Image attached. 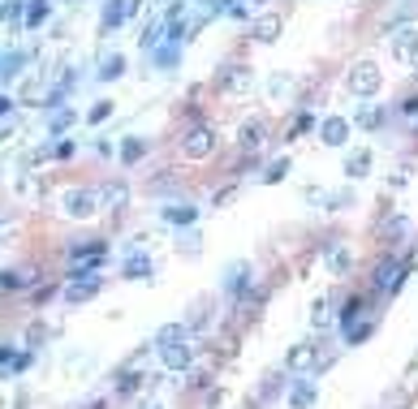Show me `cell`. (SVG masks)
Instances as JSON below:
<instances>
[{
    "label": "cell",
    "instance_id": "7dc6e473",
    "mask_svg": "<svg viewBox=\"0 0 418 409\" xmlns=\"http://www.w3.org/2000/svg\"><path fill=\"white\" fill-rule=\"evenodd\" d=\"M281 91H289V78H285V74L272 78V95H281Z\"/></svg>",
    "mask_w": 418,
    "mask_h": 409
},
{
    "label": "cell",
    "instance_id": "4dcf8cb0",
    "mask_svg": "<svg viewBox=\"0 0 418 409\" xmlns=\"http://www.w3.org/2000/svg\"><path fill=\"white\" fill-rule=\"evenodd\" d=\"M22 65H26V52H5V57H0V78H5V82L22 78Z\"/></svg>",
    "mask_w": 418,
    "mask_h": 409
},
{
    "label": "cell",
    "instance_id": "9c48e42d",
    "mask_svg": "<svg viewBox=\"0 0 418 409\" xmlns=\"http://www.w3.org/2000/svg\"><path fill=\"white\" fill-rule=\"evenodd\" d=\"M281 30H285V18H281L276 9H264V13L250 22V39H254V43H276Z\"/></svg>",
    "mask_w": 418,
    "mask_h": 409
},
{
    "label": "cell",
    "instance_id": "ac0fdd59",
    "mask_svg": "<svg viewBox=\"0 0 418 409\" xmlns=\"http://www.w3.org/2000/svg\"><path fill=\"white\" fill-rule=\"evenodd\" d=\"M349 129H354V125H349L345 117H324V121H320L324 146H345V142H349Z\"/></svg>",
    "mask_w": 418,
    "mask_h": 409
},
{
    "label": "cell",
    "instance_id": "c3c4849f",
    "mask_svg": "<svg viewBox=\"0 0 418 409\" xmlns=\"http://www.w3.org/2000/svg\"><path fill=\"white\" fill-rule=\"evenodd\" d=\"M310 125H315V121H310V117H298V121H293V134H306Z\"/></svg>",
    "mask_w": 418,
    "mask_h": 409
},
{
    "label": "cell",
    "instance_id": "d590c367",
    "mask_svg": "<svg viewBox=\"0 0 418 409\" xmlns=\"http://www.w3.org/2000/svg\"><path fill=\"white\" fill-rule=\"evenodd\" d=\"M69 125H74V113H69V108H61L57 117H52V121H47V129H52V134H57V138H61V134H65Z\"/></svg>",
    "mask_w": 418,
    "mask_h": 409
},
{
    "label": "cell",
    "instance_id": "9a60e30c",
    "mask_svg": "<svg viewBox=\"0 0 418 409\" xmlns=\"http://www.w3.org/2000/svg\"><path fill=\"white\" fill-rule=\"evenodd\" d=\"M160 362H164L169 371H190V367H194V345H190V340L164 345V349H160Z\"/></svg>",
    "mask_w": 418,
    "mask_h": 409
},
{
    "label": "cell",
    "instance_id": "cb8c5ba5",
    "mask_svg": "<svg viewBox=\"0 0 418 409\" xmlns=\"http://www.w3.org/2000/svg\"><path fill=\"white\" fill-rule=\"evenodd\" d=\"M315 401H320V388H315V384H298V388L285 396V405H289V409H310Z\"/></svg>",
    "mask_w": 418,
    "mask_h": 409
},
{
    "label": "cell",
    "instance_id": "7a4b0ae2",
    "mask_svg": "<svg viewBox=\"0 0 418 409\" xmlns=\"http://www.w3.org/2000/svg\"><path fill=\"white\" fill-rule=\"evenodd\" d=\"M216 146H220V138H216L212 125H190V129L181 134V160L203 164V160H212V156H216Z\"/></svg>",
    "mask_w": 418,
    "mask_h": 409
},
{
    "label": "cell",
    "instance_id": "7bdbcfd3",
    "mask_svg": "<svg viewBox=\"0 0 418 409\" xmlns=\"http://www.w3.org/2000/svg\"><path fill=\"white\" fill-rule=\"evenodd\" d=\"M237 198V185H225L220 194H216V207H225V202H233Z\"/></svg>",
    "mask_w": 418,
    "mask_h": 409
},
{
    "label": "cell",
    "instance_id": "ab89813d",
    "mask_svg": "<svg viewBox=\"0 0 418 409\" xmlns=\"http://www.w3.org/2000/svg\"><path fill=\"white\" fill-rule=\"evenodd\" d=\"M324 198L332 202L328 212H345V207H349V190H341V194H324Z\"/></svg>",
    "mask_w": 418,
    "mask_h": 409
},
{
    "label": "cell",
    "instance_id": "52a82bcc",
    "mask_svg": "<svg viewBox=\"0 0 418 409\" xmlns=\"http://www.w3.org/2000/svg\"><path fill=\"white\" fill-rule=\"evenodd\" d=\"M405 272H409V267L388 254V259H380V263H375V272H371V289H375V293H397V289H401V280H405Z\"/></svg>",
    "mask_w": 418,
    "mask_h": 409
},
{
    "label": "cell",
    "instance_id": "d6986e66",
    "mask_svg": "<svg viewBox=\"0 0 418 409\" xmlns=\"http://www.w3.org/2000/svg\"><path fill=\"white\" fill-rule=\"evenodd\" d=\"M18 198L22 202H43L47 198V177L43 173H22L18 177Z\"/></svg>",
    "mask_w": 418,
    "mask_h": 409
},
{
    "label": "cell",
    "instance_id": "ffe728a7",
    "mask_svg": "<svg viewBox=\"0 0 418 409\" xmlns=\"http://www.w3.org/2000/svg\"><path fill=\"white\" fill-rule=\"evenodd\" d=\"M142 384H151V379H147L138 367H121V371H117V384H113V396H134Z\"/></svg>",
    "mask_w": 418,
    "mask_h": 409
},
{
    "label": "cell",
    "instance_id": "e0dca14e",
    "mask_svg": "<svg viewBox=\"0 0 418 409\" xmlns=\"http://www.w3.org/2000/svg\"><path fill=\"white\" fill-rule=\"evenodd\" d=\"M371 164H375L371 146H358V151H349V156H345V177H349V181H362V177H371Z\"/></svg>",
    "mask_w": 418,
    "mask_h": 409
},
{
    "label": "cell",
    "instance_id": "2e32d148",
    "mask_svg": "<svg viewBox=\"0 0 418 409\" xmlns=\"http://www.w3.org/2000/svg\"><path fill=\"white\" fill-rule=\"evenodd\" d=\"M99 198H103V207H108L113 216H121V212L130 207V181H121V177H117V181H108V185L99 190Z\"/></svg>",
    "mask_w": 418,
    "mask_h": 409
},
{
    "label": "cell",
    "instance_id": "5b68a950",
    "mask_svg": "<svg viewBox=\"0 0 418 409\" xmlns=\"http://www.w3.org/2000/svg\"><path fill=\"white\" fill-rule=\"evenodd\" d=\"M99 190H91V185H78V190H65V198H61V212L69 216V220H91L95 212H99Z\"/></svg>",
    "mask_w": 418,
    "mask_h": 409
},
{
    "label": "cell",
    "instance_id": "74e56055",
    "mask_svg": "<svg viewBox=\"0 0 418 409\" xmlns=\"http://www.w3.org/2000/svg\"><path fill=\"white\" fill-rule=\"evenodd\" d=\"M371 332H375V323H371V319H367V323H358V328H354V332H349V336H345V340H349V345H362V340H367V336H371Z\"/></svg>",
    "mask_w": 418,
    "mask_h": 409
},
{
    "label": "cell",
    "instance_id": "f5cc1de1",
    "mask_svg": "<svg viewBox=\"0 0 418 409\" xmlns=\"http://www.w3.org/2000/svg\"><path fill=\"white\" fill-rule=\"evenodd\" d=\"M409 74H414V82H418V61H414V65H409Z\"/></svg>",
    "mask_w": 418,
    "mask_h": 409
},
{
    "label": "cell",
    "instance_id": "f35d334b",
    "mask_svg": "<svg viewBox=\"0 0 418 409\" xmlns=\"http://www.w3.org/2000/svg\"><path fill=\"white\" fill-rule=\"evenodd\" d=\"M69 156H74V138H61L52 146V160H69Z\"/></svg>",
    "mask_w": 418,
    "mask_h": 409
},
{
    "label": "cell",
    "instance_id": "60d3db41",
    "mask_svg": "<svg viewBox=\"0 0 418 409\" xmlns=\"http://www.w3.org/2000/svg\"><path fill=\"white\" fill-rule=\"evenodd\" d=\"M155 61H160V69H169V65L177 61V43H169V47H164V52H155Z\"/></svg>",
    "mask_w": 418,
    "mask_h": 409
},
{
    "label": "cell",
    "instance_id": "f907efd6",
    "mask_svg": "<svg viewBox=\"0 0 418 409\" xmlns=\"http://www.w3.org/2000/svg\"><path fill=\"white\" fill-rule=\"evenodd\" d=\"M9 134H13V129H9V125H0V142H9Z\"/></svg>",
    "mask_w": 418,
    "mask_h": 409
},
{
    "label": "cell",
    "instance_id": "484cf974",
    "mask_svg": "<svg viewBox=\"0 0 418 409\" xmlns=\"http://www.w3.org/2000/svg\"><path fill=\"white\" fill-rule=\"evenodd\" d=\"M121 276H125V280H147V276H151V259H147L142 250H134L130 259H125V267H121Z\"/></svg>",
    "mask_w": 418,
    "mask_h": 409
},
{
    "label": "cell",
    "instance_id": "603a6c76",
    "mask_svg": "<svg viewBox=\"0 0 418 409\" xmlns=\"http://www.w3.org/2000/svg\"><path fill=\"white\" fill-rule=\"evenodd\" d=\"M103 250H108V246H103L99 237H91V241H78V246H69L65 254H69L74 263H82V259H91V263H95V259H103Z\"/></svg>",
    "mask_w": 418,
    "mask_h": 409
},
{
    "label": "cell",
    "instance_id": "8fae6325",
    "mask_svg": "<svg viewBox=\"0 0 418 409\" xmlns=\"http://www.w3.org/2000/svg\"><path fill=\"white\" fill-rule=\"evenodd\" d=\"M392 61H401V65H414L418 61V26H401L397 35H392Z\"/></svg>",
    "mask_w": 418,
    "mask_h": 409
},
{
    "label": "cell",
    "instance_id": "6da1fadb",
    "mask_svg": "<svg viewBox=\"0 0 418 409\" xmlns=\"http://www.w3.org/2000/svg\"><path fill=\"white\" fill-rule=\"evenodd\" d=\"M345 86H349L354 99H375L380 86H384V69L375 61H354L349 74H345Z\"/></svg>",
    "mask_w": 418,
    "mask_h": 409
},
{
    "label": "cell",
    "instance_id": "7c38bea8",
    "mask_svg": "<svg viewBox=\"0 0 418 409\" xmlns=\"http://www.w3.org/2000/svg\"><path fill=\"white\" fill-rule=\"evenodd\" d=\"M138 5H142V0H108V5H103V18H99V30L113 35L130 13H138Z\"/></svg>",
    "mask_w": 418,
    "mask_h": 409
},
{
    "label": "cell",
    "instance_id": "f1b7e54d",
    "mask_svg": "<svg viewBox=\"0 0 418 409\" xmlns=\"http://www.w3.org/2000/svg\"><path fill=\"white\" fill-rule=\"evenodd\" d=\"M362 311H367V301H362V297H349V301H345V311H341V332H345V336L358 328Z\"/></svg>",
    "mask_w": 418,
    "mask_h": 409
},
{
    "label": "cell",
    "instance_id": "ee69618b",
    "mask_svg": "<svg viewBox=\"0 0 418 409\" xmlns=\"http://www.w3.org/2000/svg\"><path fill=\"white\" fill-rule=\"evenodd\" d=\"M13 104H18V95H0V117H9Z\"/></svg>",
    "mask_w": 418,
    "mask_h": 409
},
{
    "label": "cell",
    "instance_id": "816d5d0a",
    "mask_svg": "<svg viewBox=\"0 0 418 409\" xmlns=\"http://www.w3.org/2000/svg\"><path fill=\"white\" fill-rule=\"evenodd\" d=\"M341 5H367V0H341Z\"/></svg>",
    "mask_w": 418,
    "mask_h": 409
},
{
    "label": "cell",
    "instance_id": "db71d44e",
    "mask_svg": "<svg viewBox=\"0 0 418 409\" xmlns=\"http://www.w3.org/2000/svg\"><path fill=\"white\" fill-rule=\"evenodd\" d=\"M151 409H160V405H151Z\"/></svg>",
    "mask_w": 418,
    "mask_h": 409
},
{
    "label": "cell",
    "instance_id": "836d02e7",
    "mask_svg": "<svg viewBox=\"0 0 418 409\" xmlns=\"http://www.w3.org/2000/svg\"><path fill=\"white\" fill-rule=\"evenodd\" d=\"M108 117H113V99H99V104L86 113V121H91V125H103Z\"/></svg>",
    "mask_w": 418,
    "mask_h": 409
},
{
    "label": "cell",
    "instance_id": "277c9868",
    "mask_svg": "<svg viewBox=\"0 0 418 409\" xmlns=\"http://www.w3.org/2000/svg\"><path fill=\"white\" fill-rule=\"evenodd\" d=\"M99 289H103V276H99L95 267H78V272L69 276V284L61 289V297H65L69 306H82V301L99 297Z\"/></svg>",
    "mask_w": 418,
    "mask_h": 409
},
{
    "label": "cell",
    "instance_id": "e575fe53",
    "mask_svg": "<svg viewBox=\"0 0 418 409\" xmlns=\"http://www.w3.org/2000/svg\"><path fill=\"white\" fill-rule=\"evenodd\" d=\"M281 177H289V156H285V160H272V164H268V173H264V181H268V185H276Z\"/></svg>",
    "mask_w": 418,
    "mask_h": 409
},
{
    "label": "cell",
    "instance_id": "3957f363",
    "mask_svg": "<svg viewBox=\"0 0 418 409\" xmlns=\"http://www.w3.org/2000/svg\"><path fill=\"white\" fill-rule=\"evenodd\" d=\"M212 86H216L220 95L242 99V95H250V86H254V69H250V65H225V69L212 74Z\"/></svg>",
    "mask_w": 418,
    "mask_h": 409
},
{
    "label": "cell",
    "instance_id": "d6a6232c",
    "mask_svg": "<svg viewBox=\"0 0 418 409\" xmlns=\"http://www.w3.org/2000/svg\"><path fill=\"white\" fill-rule=\"evenodd\" d=\"M186 388H212V371H207V367H190L186 371Z\"/></svg>",
    "mask_w": 418,
    "mask_h": 409
},
{
    "label": "cell",
    "instance_id": "f6af8a7d",
    "mask_svg": "<svg viewBox=\"0 0 418 409\" xmlns=\"http://www.w3.org/2000/svg\"><path fill=\"white\" fill-rule=\"evenodd\" d=\"M405 181H409V164H405V168H401V173H397V177H392V181H388V190H401V185H405Z\"/></svg>",
    "mask_w": 418,
    "mask_h": 409
},
{
    "label": "cell",
    "instance_id": "b9f144b4",
    "mask_svg": "<svg viewBox=\"0 0 418 409\" xmlns=\"http://www.w3.org/2000/svg\"><path fill=\"white\" fill-rule=\"evenodd\" d=\"M397 113L414 121V117H418V95H409V99H401V108H397Z\"/></svg>",
    "mask_w": 418,
    "mask_h": 409
},
{
    "label": "cell",
    "instance_id": "83f0119b",
    "mask_svg": "<svg viewBox=\"0 0 418 409\" xmlns=\"http://www.w3.org/2000/svg\"><path fill=\"white\" fill-rule=\"evenodd\" d=\"M47 13H52V0H26V30H39L43 22H47Z\"/></svg>",
    "mask_w": 418,
    "mask_h": 409
},
{
    "label": "cell",
    "instance_id": "ba28073f",
    "mask_svg": "<svg viewBox=\"0 0 418 409\" xmlns=\"http://www.w3.org/2000/svg\"><path fill=\"white\" fill-rule=\"evenodd\" d=\"M324 267H328V276H349L354 272V246L349 241H328V250H324Z\"/></svg>",
    "mask_w": 418,
    "mask_h": 409
},
{
    "label": "cell",
    "instance_id": "4316f807",
    "mask_svg": "<svg viewBox=\"0 0 418 409\" xmlns=\"http://www.w3.org/2000/svg\"><path fill=\"white\" fill-rule=\"evenodd\" d=\"M142 156H147V138H138V134H130V138L121 142V164H125V168H134V164H138Z\"/></svg>",
    "mask_w": 418,
    "mask_h": 409
},
{
    "label": "cell",
    "instance_id": "681fc988",
    "mask_svg": "<svg viewBox=\"0 0 418 409\" xmlns=\"http://www.w3.org/2000/svg\"><path fill=\"white\" fill-rule=\"evenodd\" d=\"M82 409H108V401H91V405H82Z\"/></svg>",
    "mask_w": 418,
    "mask_h": 409
},
{
    "label": "cell",
    "instance_id": "30bf717a",
    "mask_svg": "<svg viewBox=\"0 0 418 409\" xmlns=\"http://www.w3.org/2000/svg\"><path fill=\"white\" fill-rule=\"evenodd\" d=\"M264 142H268V121H264V117H250V121H242V129H237V146L246 151V156L264 151Z\"/></svg>",
    "mask_w": 418,
    "mask_h": 409
},
{
    "label": "cell",
    "instance_id": "5bb4252c",
    "mask_svg": "<svg viewBox=\"0 0 418 409\" xmlns=\"http://www.w3.org/2000/svg\"><path fill=\"white\" fill-rule=\"evenodd\" d=\"M39 280V267L35 263H26V267H5L0 272V293H22V289H30Z\"/></svg>",
    "mask_w": 418,
    "mask_h": 409
},
{
    "label": "cell",
    "instance_id": "bcb514c9",
    "mask_svg": "<svg viewBox=\"0 0 418 409\" xmlns=\"http://www.w3.org/2000/svg\"><path fill=\"white\" fill-rule=\"evenodd\" d=\"M384 233H392V237H401V233H405V220H401V216H397V220H388V224H384Z\"/></svg>",
    "mask_w": 418,
    "mask_h": 409
},
{
    "label": "cell",
    "instance_id": "8992f818",
    "mask_svg": "<svg viewBox=\"0 0 418 409\" xmlns=\"http://www.w3.org/2000/svg\"><path fill=\"white\" fill-rule=\"evenodd\" d=\"M285 371L306 375V371H320V345L315 340H298L285 349Z\"/></svg>",
    "mask_w": 418,
    "mask_h": 409
},
{
    "label": "cell",
    "instance_id": "11a10c76",
    "mask_svg": "<svg viewBox=\"0 0 418 409\" xmlns=\"http://www.w3.org/2000/svg\"><path fill=\"white\" fill-rule=\"evenodd\" d=\"M147 5H151V0H147Z\"/></svg>",
    "mask_w": 418,
    "mask_h": 409
},
{
    "label": "cell",
    "instance_id": "d4e9b609",
    "mask_svg": "<svg viewBox=\"0 0 418 409\" xmlns=\"http://www.w3.org/2000/svg\"><path fill=\"white\" fill-rule=\"evenodd\" d=\"M310 323H315V332H328V328L337 323V315H332L328 297H315V301H310Z\"/></svg>",
    "mask_w": 418,
    "mask_h": 409
},
{
    "label": "cell",
    "instance_id": "7402d4cb",
    "mask_svg": "<svg viewBox=\"0 0 418 409\" xmlns=\"http://www.w3.org/2000/svg\"><path fill=\"white\" fill-rule=\"evenodd\" d=\"M190 323H164L160 332H155V349H164V345H181V340H190Z\"/></svg>",
    "mask_w": 418,
    "mask_h": 409
},
{
    "label": "cell",
    "instance_id": "1f68e13d",
    "mask_svg": "<svg viewBox=\"0 0 418 409\" xmlns=\"http://www.w3.org/2000/svg\"><path fill=\"white\" fill-rule=\"evenodd\" d=\"M121 74H125V57H121V52L99 57V78H103V82H113V78H121Z\"/></svg>",
    "mask_w": 418,
    "mask_h": 409
},
{
    "label": "cell",
    "instance_id": "f546056e",
    "mask_svg": "<svg viewBox=\"0 0 418 409\" xmlns=\"http://www.w3.org/2000/svg\"><path fill=\"white\" fill-rule=\"evenodd\" d=\"M384 117H388V113H384L380 104H367V108L354 117V125H358V129H380V125H384Z\"/></svg>",
    "mask_w": 418,
    "mask_h": 409
},
{
    "label": "cell",
    "instance_id": "44dd1931",
    "mask_svg": "<svg viewBox=\"0 0 418 409\" xmlns=\"http://www.w3.org/2000/svg\"><path fill=\"white\" fill-rule=\"evenodd\" d=\"M164 220L177 224V229H190V224L198 220V207H190V202H169V207H164Z\"/></svg>",
    "mask_w": 418,
    "mask_h": 409
},
{
    "label": "cell",
    "instance_id": "4fadbf2b",
    "mask_svg": "<svg viewBox=\"0 0 418 409\" xmlns=\"http://www.w3.org/2000/svg\"><path fill=\"white\" fill-rule=\"evenodd\" d=\"M43 99H47V78H43V69H39V74H26V78L18 82V104L39 108Z\"/></svg>",
    "mask_w": 418,
    "mask_h": 409
},
{
    "label": "cell",
    "instance_id": "8d00e7d4",
    "mask_svg": "<svg viewBox=\"0 0 418 409\" xmlns=\"http://www.w3.org/2000/svg\"><path fill=\"white\" fill-rule=\"evenodd\" d=\"M47 336H52V328H47V323H30V328H26V345H43Z\"/></svg>",
    "mask_w": 418,
    "mask_h": 409
}]
</instances>
